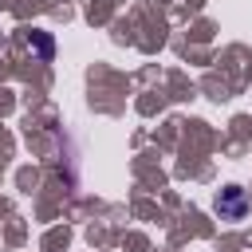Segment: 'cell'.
I'll use <instances>...</instances> for the list:
<instances>
[{
  "label": "cell",
  "instance_id": "6da1fadb",
  "mask_svg": "<svg viewBox=\"0 0 252 252\" xmlns=\"http://www.w3.org/2000/svg\"><path fill=\"white\" fill-rule=\"evenodd\" d=\"M217 213H220L224 220H240V217L248 213V197H244V189H240V185L220 189V197H217Z\"/></svg>",
  "mask_w": 252,
  "mask_h": 252
},
{
  "label": "cell",
  "instance_id": "7a4b0ae2",
  "mask_svg": "<svg viewBox=\"0 0 252 252\" xmlns=\"http://www.w3.org/2000/svg\"><path fill=\"white\" fill-rule=\"evenodd\" d=\"M28 47H32L39 59H51V55H55V43H51L47 32H32V35H28Z\"/></svg>",
  "mask_w": 252,
  "mask_h": 252
}]
</instances>
